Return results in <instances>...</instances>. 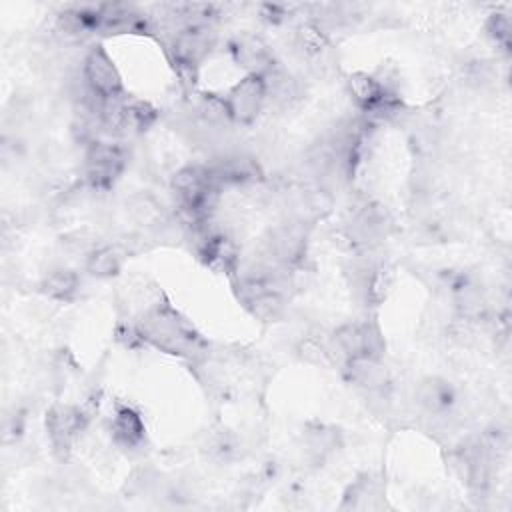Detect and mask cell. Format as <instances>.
<instances>
[{
  "label": "cell",
  "instance_id": "obj_11",
  "mask_svg": "<svg viewBox=\"0 0 512 512\" xmlns=\"http://www.w3.org/2000/svg\"><path fill=\"white\" fill-rule=\"evenodd\" d=\"M344 372L350 384L364 390L366 396L388 392L390 380L388 372L380 358H368V356H354L344 360Z\"/></svg>",
  "mask_w": 512,
  "mask_h": 512
},
{
  "label": "cell",
  "instance_id": "obj_10",
  "mask_svg": "<svg viewBox=\"0 0 512 512\" xmlns=\"http://www.w3.org/2000/svg\"><path fill=\"white\" fill-rule=\"evenodd\" d=\"M86 424V416L80 408L68 406V404H56L50 408L46 416V430L50 436V442L58 454H66L76 440V436L82 432Z\"/></svg>",
  "mask_w": 512,
  "mask_h": 512
},
{
  "label": "cell",
  "instance_id": "obj_18",
  "mask_svg": "<svg viewBox=\"0 0 512 512\" xmlns=\"http://www.w3.org/2000/svg\"><path fill=\"white\" fill-rule=\"evenodd\" d=\"M304 442H306V452L310 458L324 460L336 446V434L330 428L316 426L314 430H308L304 434Z\"/></svg>",
  "mask_w": 512,
  "mask_h": 512
},
{
  "label": "cell",
  "instance_id": "obj_14",
  "mask_svg": "<svg viewBox=\"0 0 512 512\" xmlns=\"http://www.w3.org/2000/svg\"><path fill=\"white\" fill-rule=\"evenodd\" d=\"M234 54H236V60L250 70V74H258V76H264L272 66V54L268 50V46L256 38V36H246L242 38L236 48H234Z\"/></svg>",
  "mask_w": 512,
  "mask_h": 512
},
{
  "label": "cell",
  "instance_id": "obj_19",
  "mask_svg": "<svg viewBox=\"0 0 512 512\" xmlns=\"http://www.w3.org/2000/svg\"><path fill=\"white\" fill-rule=\"evenodd\" d=\"M488 34L490 38L500 44L504 50H508L510 44V20L504 14H492L488 20Z\"/></svg>",
  "mask_w": 512,
  "mask_h": 512
},
{
  "label": "cell",
  "instance_id": "obj_3",
  "mask_svg": "<svg viewBox=\"0 0 512 512\" xmlns=\"http://www.w3.org/2000/svg\"><path fill=\"white\" fill-rule=\"evenodd\" d=\"M332 344L344 360L354 358V356H368V358L382 360L384 350H386L382 330L372 320L342 324L340 328L334 330Z\"/></svg>",
  "mask_w": 512,
  "mask_h": 512
},
{
  "label": "cell",
  "instance_id": "obj_6",
  "mask_svg": "<svg viewBox=\"0 0 512 512\" xmlns=\"http://www.w3.org/2000/svg\"><path fill=\"white\" fill-rule=\"evenodd\" d=\"M232 124H252L266 104V84L258 74H248L224 98Z\"/></svg>",
  "mask_w": 512,
  "mask_h": 512
},
{
  "label": "cell",
  "instance_id": "obj_13",
  "mask_svg": "<svg viewBox=\"0 0 512 512\" xmlns=\"http://www.w3.org/2000/svg\"><path fill=\"white\" fill-rule=\"evenodd\" d=\"M452 400H454L452 388L438 378L424 380L416 390V402L428 416L448 412L452 406Z\"/></svg>",
  "mask_w": 512,
  "mask_h": 512
},
{
  "label": "cell",
  "instance_id": "obj_7",
  "mask_svg": "<svg viewBox=\"0 0 512 512\" xmlns=\"http://www.w3.org/2000/svg\"><path fill=\"white\" fill-rule=\"evenodd\" d=\"M390 226H392V220L388 212L378 204L366 202L350 214L346 234L352 244L372 250L388 236Z\"/></svg>",
  "mask_w": 512,
  "mask_h": 512
},
{
  "label": "cell",
  "instance_id": "obj_4",
  "mask_svg": "<svg viewBox=\"0 0 512 512\" xmlns=\"http://www.w3.org/2000/svg\"><path fill=\"white\" fill-rule=\"evenodd\" d=\"M306 252V228L304 222L290 220L270 230L268 238L262 244V256L266 262L294 268Z\"/></svg>",
  "mask_w": 512,
  "mask_h": 512
},
{
  "label": "cell",
  "instance_id": "obj_16",
  "mask_svg": "<svg viewBox=\"0 0 512 512\" xmlns=\"http://www.w3.org/2000/svg\"><path fill=\"white\" fill-rule=\"evenodd\" d=\"M124 252L120 246H98L86 256V270L96 278H110L120 272Z\"/></svg>",
  "mask_w": 512,
  "mask_h": 512
},
{
  "label": "cell",
  "instance_id": "obj_1",
  "mask_svg": "<svg viewBox=\"0 0 512 512\" xmlns=\"http://www.w3.org/2000/svg\"><path fill=\"white\" fill-rule=\"evenodd\" d=\"M142 340L184 358H202L204 340L200 334L168 304H154L144 310L136 322Z\"/></svg>",
  "mask_w": 512,
  "mask_h": 512
},
{
  "label": "cell",
  "instance_id": "obj_5",
  "mask_svg": "<svg viewBox=\"0 0 512 512\" xmlns=\"http://www.w3.org/2000/svg\"><path fill=\"white\" fill-rule=\"evenodd\" d=\"M196 234V250L200 260L212 268L214 272H226L234 274L240 266V254L234 244V240L218 230H210L208 224L194 228Z\"/></svg>",
  "mask_w": 512,
  "mask_h": 512
},
{
  "label": "cell",
  "instance_id": "obj_9",
  "mask_svg": "<svg viewBox=\"0 0 512 512\" xmlns=\"http://www.w3.org/2000/svg\"><path fill=\"white\" fill-rule=\"evenodd\" d=\"M212 34L208 26H184L172 36L170 52L180 70H194L210 52Z\"/></svg>",
  "mask_w": 512,
  "mask_h": 512
},
{
  "label": "cell",
  "instance_id": "obj_2",
  "mask_svg": "<svg viewBox=\"0 0 512 512\" xmlns=\"http://www.w3.org/2000/svg\"><path fill=\"white\" fill-rule=\"evenodd\" d=\"M128 154L120 142L96 140L86 150L84 176L94 190H108L126 166Z\"/></svg>",
  "mask_w": 512,
  "mask_h": 512
},
{
  "label": "cell",
  "instance_id": "obj_12",
  "mask_svg": "<svg viewBox=\"0 0 512 512\" xmlns=\"http://www.w3.org/2000/svg\"><path fill=\"white\" fill-rule=\"evenodd\" d=\"M112 440L120 448H136L144 440V422L140 414L130 406H118L112 424H110Z\"/></svg>",
  "mask_w": 512,
  "mask_h": 512
},
{
  "label": "cell",
  "instance_id": "obj_17",
  "mask_svg": "<svg viewBox=\"0 0 512 512\" xmlns=\"http://www.w3.org/2000/svg\"><path fill=\"white\" fill-rule=\"evenodd\" d=\"M296 44L306 56L316 58L328 48V38L326 32L320 30L314 22H306L296 32Z\"/></svg>",
  "mask_w": 512,
  "mask_h": 512
},
{
  "label": "cell",
  "instance_id": "obj_15",
  "mask_svg": "<svg viewBox=\"0 0 512 512\" xmlns=\"http://www.w3.org/2000/svg\"><path fill=\"white\" fill-rule=\"evenodd\" d=\"M42 292L58 302H70L80 288V278L74 270L68 268H56L48 272L40 284Z\"/></svg>",
  "mask_w": 512,
  "mask_h": 512
},
{
  "label": "cell",
  "instance_id": "obj_8",
  "mask_svg": "<svg viewBox=\"0 0 512 512\" xmlns=\"http://www.w3.org/2000/svg\"><path fill=\"white\" fill-rule=\"evenodd\" d=\"M82 78L86 86L104 100L124 94L120 72L102 46H94L86 54L82 64Z\"/></svg>",
  "mask_w": 512,
  "mask_h": 512
}]
</instances>
